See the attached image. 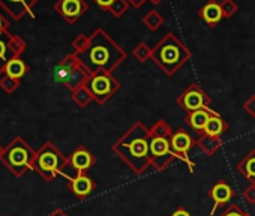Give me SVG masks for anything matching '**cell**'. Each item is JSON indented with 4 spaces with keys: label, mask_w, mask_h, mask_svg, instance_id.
<instances>
[{
    "label": "cell",
    "mask_w": 255,
    "mask_h": 216,
    "mask_svg": "<svg viewBox=\"0 0 255 216\" xmlns=\"http://www.w3.org/2000/svg\"><path fill=\"white\" fill-rule=\"evenodd\" d=\"M77 57L90 74H113V71L126 60L128 54L104 29H96L90 35L87 48L77 54Z\"/></svg>",
    "instance_id": "cell-1"
},
{
    "label": "cell",
    "mask_w": 255,
    "mask_h": 216,
    "mask_svg": "<svg viewBox=\"0 0 255 216\" xmlns=\"http://www.w3.org/2000/svg\"><path fill=\"white\" fill-rule=\"evenodd\" d=\"M150 129L135 122L114 144L113 152L137 176L150 167Z\"/></svg>",
    "instance_id": "cell-2"
},
{
    "label": "cell",
    "mask_w": 255,
    "mask_h": 216,
    "mask_svg": "<svg viewBox=\"0 0 255 216\" xmlns=\"http://www.w3.org/2000/svg\"><path fill=\"white\" fill-rule=\"evenodd\" d=\"M152 60L167 77H174L191 60V51L174 33H168L152 48Z\"/></svg>",
    "instance_id": "cell-3"
},
{
    "label": "cell",
    "mask_w": 255,
    "mask_h": 216,
    "mask_svg": "<svg viewBox=\"0 0 255 216\" xmlns=\"http://www.w3.org/2000/svg\"><path fill=\"white\" fill-rule=\"evenodd\" d=\"M35 156L36 150H33L32 146L23 137L17 135L11 140L8 146H5L0 161L15 177H21L29 170H33Z\"/></svg>",
    "instance_id": "cell-4"
},
{
    "label": "cell",
    "mask_w": 255,
    "mask_h": 216,
    "mask_svg": "<svg viewBox=\"0 0 255 216\" xmlns=\"http://www.w3.org/2000/svg\"><path fill=\"white\" fill-rule=\"evenodd\" d=\"M68 168V158L53 144L45 141L38 150L33 161V170L45 180L53 182L57 176H65Z\"/></svg>",
    "instance_id": "cell-5"
},
{
    "label": "cell",
    "mask_w": 255,
    "mask_h": 216,
    "mask_svg": "<svg viewBox=\"0 0 255 216\" xmlns=\"http://www.w3.org/2000/svg\"><path fill=\"white\" fill-rule=\"evenodd\" d=\"M90 72L80 63L75 53L65 56L56 66H54V80L60 84H63L71 93L81 86H86V83L90 78Z\"/></svg>",
    "instance_id": "cell-6"
},
{
    "label": "cell",
    "mask_w": 255,
    "mask_h": 216,
    "mask_svg": "<svg viewBox=\"0 0 255 216\" xmlns=\"http://www.w3.org/2000/svg\"><path fill=\"white\" fill-rule=\"evenodd\" d=\"M86 87L90 90L93 101L98 105H104L107 101H110L120 89L119 80L108 72H98L92 74L89 81L86 83Z\"/></svg>",
    "instance_id": "cell-7"
},
{
    "label": "cell",
    "mask_w": 255,
    "mask_h": 216,
    "mask_svg": "<svg viewBox=\"0 0 255 216\" xmlns=\"http://www.w3.org/2000/svg\"><path fill=\"white\" fill-rule=\"evenodd\" d=\"M176 102L182 110H185L186 113H191V111H197V110H201V108L209 107L210 98L198 84L192 83L177 96Z\"/></svg>",
    "instance_id": "cell-8"
},
{
    "label": "cell",
    "mask_w": 255,
    "mask_h": 216,
    "mask_svg": "<svg viewBox=\"0 0 255 216\" xmlns=\"http://www.w3.org/2000/svg\"><path fill=\"white\" fill-rule=\"evenodd\" d=\"M96 164V158L93 153L83 144H80L69 156H68V168L65 171L66 179L75 177L78 174H86Z\"/></svg>",
    "instance_id": "cell-9"
},
{
    "label": "cell",
    "mask_w": 255,
    "mask_h": 216,
    "mask_svg": "<svg viewBox=\"0 0 255 216\" xmlns=\"http://www.w3.org/2000/svg\"><path fill=\"white\" fill-rule=\"evenodd\" d=\"M170 146H171V150L176 153L177 159L183 161L188 165L189 173H194L195 164L189 158V152L197 146V141H194L191 134L188 131H185V129H177L170 137Z\"/></svg>",
    "instance_id": "cell-10"
},
{
    "label": "cell",
    "mask_w": 255,
    "mask_h": 216,
    "mask_svg": "<svg viewBox=\"0 0 255 216\" xmlns=\"http://www.w3.org/2000/svg\"><path fill=\"white\" fill-rule=\"evenodd\" d=\"M176 159L177 156L171 150L170 138H152L150 140V165L155 170L162 171Z\"/></svg>",
    "instance_id": "cell-11"
},
{
    "label": "cell",
    "mask_w": 255,
    "mask_h": 216,
    "mask_svg": "<svg viewBox=\"0 0 255 216\" xmlns=\"http://www.w3.org/2000/svg\"><path fill=\"white\" fill-rule=\"evenodd\" d=\"M54 9L65 21L74 24L87 12L89 5L86 0H57Z\"/></svg>",
    "instance_id": "cell-12"
},
{
    "label": "cell",
    "mask_w": 255,
    "mask_h": 216,
    "mask_svg": "<svg viewBox=\"0 0 255 216\" xmlns=\"http://www.w3.org/2000/svg\"><path fill=\"white\" fill-rule=\"evenodd\" d=\"M38 2L39 0H0V6L5 12H8L12 20L18 21L27 14H30L33 18L32 9Z\"/></svg>",
    "instance_id": "cell-13"
},
{
    "label": "cell",
    "mask_w": 255,
    "mask_h": 216,
    "mask_svg": "<svg viewBox=\"0 0 255 216\" xmlns=\"http://www.w3.org/2000/svg\"><path fill=\"white\" fill-rule=\"evenodd\" d=\"M68 188L78 200H86L95 191L96 183L87 174H78L75 177L68 179Z\"/></svg>",
    "instance_id": "cell-14"
},
{
    "label": "cell",
    "mask_w": 255,
    "mask_h": 216,
    "mask_svg": "<svg viewBox=\"0 0 255 216\" xmlns=\"http://www.w3.org/2000/svg\"><path fill=\"white\" fill-rule=\"evenodd\" d=\"M209 197L212 198L213 201V207L210 210V215H215L216 209L224 206V204H228L233 198H234V189L224 180L218 182L216 185H213L209 191Z\"/></svg>",
    "instance_id": "cell-15"
},
{
    "label": "cell",
    "mask_w": 255,
    "mask_h": 216,
    "mask_svg": "<svg viewBox=\"0 0 255 216\" xmlns=\"http://www.w3.org/2000/svg\"><path fill=\"white\" fill-rule=\"evenodd\" d=\"M212 114H218V113L213 111L210 107H206V108H201V110L188 113L186 117H185V122L192 131H195L198 134H204L206 125H207Z\"/></svg>",
    "instance_id": "cell-16"
},
{
    "label": "cell",
    "mask_w": 255,
    "mask_h": 216,
    "mask_svg": "<svg viewBox=\"0 0 255 216\" xmlns=\"http://www.w3.org/2000/svg\"><path fill=\"white\" fill-rule=\"evenodd\" d=\"M198 15H200V18H201L209 27L218 26L219 21L224 18L222 9H221V3L218 2V0H209V2L200 9Z\"/></svg>",
    "instance_id": "cell-17"
},
{
    "label": "cell",
    "mask_w": 255,
    "mask_h": 216,
    "mask_svg": "<svg viewBox=\"0 0 255 216\" xmlns=\"http://www.w3.org/2000/svg\"><path fill=\"white\" fill-rule=\"evenodd\" d=\"M27 72H29V65L21 57H15V56L5 65V68L2 71V74L11 77L14 80H18V81H21Z\"/></svg>",
    "instance_id": "cell-18"
},
{
    "label": "cell",
    "mask_w": 255,
    "mask_h": 216,
    "mask_svg": "<svg viewBox=\"0 0 255 216\" xmlns=\"http://www.w3.org/2000/svg\"><path fill=\"white\" fill-rule=\"evenodd\" d=\"M237 171L249 182V185H255V149L237 164Z\"/></svg>",
    "instance_id": "cell-19"
},
{
    "label": "cell",
    "mask_w": 255,
    "mask_h": 216,
    "mask_svg": "<svg viewBox=\"0 0 255 216\" xmlns=\"http://www.w3.org/2000/svg\"><path fill=\"white\" fill-rule=\"evenodd\" d=\"M197 147L203 153H206L207 156H213L222 147V140H221V137H213V135L201 134L200 138L197 140Z\"/></svg>",
    "instance_id": "cell-20"
},
{
    "label": "cell",
    "mask_w": 255,
    "mask_h": 216,
    "mask_svg": "<svg viewBox=\"0 0 255 216\" xmlns=\"http://www.w3.org/2000/svg\"><path fill=\"white\" fill-rule=\"evenodd\" d=\"M228 128H230V125L219 114H212L206 125L204 134L213 135V137H221L222 134H225L228 131Z\"/></svg>",
    "instance_id": "cell-21"
},
{
    "label": "cell",
    "mask_w": 255,
    "mask_h": 216,
    "mask_svg": "<svg viewBox=\"0 0 255 216\" xmlns=\"http://www.w3.org/2000/svg\"><path fill=\"white\" fill-rule=\"evenodd\" d=\"M9 38H11L9 33H6V35H0V74H2L5 65L14 57L12 53H11V50H9V45H8Z\"/></svg>",
    "instance_id": "cell-22"
},
{
    "label": "cell",
    "mask_w": 255,
    "mask_h": 216,
    "mask_svg": "<svg viewBox=\"0 0 255 216\" xmlns=\"http://www.w3.org/2000/svg\"><path fill=\"white\" fill-rule=\"evenodd\" d=\"M71 98H72V101L77 104V107H80V108H86V107L93 101V96H92L90 90H89L86 86H81L80 89L74 90V92L71 93Z\"/></svg>",
    "instance_id": "cell-23"
},
{
    "label": "cell",
    "mask_w": 255,
    "mask_h": 216,
    "mask_svg": "<svg viewBox=\"0 0 255 216\" xmlns=\"http://www.w3.org/2000/svg\"><path fill=\"white\" fill-rule=\"evenodd\" d=\"M150 129V137L152 138H170L173 135V131H171V126L165 122V120H158L153 123Z\"/></svg>",
    "instance_id": "cell-24"
},
{
    "label": "cell",
    "mask_w": 255,
    "mask_h": 216,
    "mask_svg": "<svg viewBox=\"0 0 255 216\" xmlns=\"http://www.w3.org/2000/svg\"><path fill=\"white\" fill-rule=\"evenodd\" d=\"M143 24H144L150 32H156V30L164 24V17H162L158 11L152 9V11H149V12L144 15Z\"/></svg>",
    "instance_id": "cell-25"
},
{
    "label": "cell",
    "mask_w": 255,
    "mask_h": 216,
    "mask_svg": "<svg viewBox=\"0 0 255 216\" xmlns=\"http://www.w3.org/2000/svg\"><path fill=\"white\" fill-rule=\"evenodd\" d=\"M8 45H9V50H11L12 56H15V57H21V54H23V53L26 51V48H27L26 41H24L23 38H20L18 35H11Z\"/></svg>",
    "instance_id": "cell-26"
},
{
    "label": "cell",
    "mask_w": 255,
    "mask_h": 216,
    "mask_svg": "<svg viewBox=\"0 0 255 216\" xmlns=\"http://www.w3.org/2000/svg\"><path fill=\"white\" fill-rule=\"evenodd\" d=\"M132 56L137 62L140 63H144L146 60H152V48L146 44V42H140L134 51H132Z\"/></svg>",
    "instance_id": "cell-27"
},
{
    "label": "cell",
    "mask_w": 255,
    "mask_h": 216,
    "mask_svg": "<svg viewBox=\"0 0 255 216\" xmlns=\"http://www.w3.org/2000/svg\"><path fill=\"white\" fill-rule=\"evenodd\" d=\"M129 3H128V0H114L113 2V5L108 8V12L113 15V17H116V18H120V17H123L125 15V12L129 9Z\"/></svg>",
    "instance_id": "cell-28"
},
{
    "label": "cell",
    "mask_w": 255,
    "mask_h": 216,
    "mask_svg": "<svg viewBox=\"0 0 255 216\" xmlns=\"http://www.w3.org/2000/svg\"><path fill=\"white\" fill-rule=\"evenodd\" d=\"M20 83H21V81L14 80V78L8 77V75H5V74H0V87H2L8 95L14 93V92L18 89Z\"/></svg>",
    "instance_id": "cell-29"
},
{
    "label": "cell",
    "mask_w": 255,
    "mask_h": 216,
    "mask_svg": "<svg viewBox=\"0 0 255 216\" xmlns=\"http://www.w3.org/2000/svg\"><path fill=\"white\" fill-rule=\"evenodd\" d=\"M221 9H222L224 18H231L239 11V5L234 2V0H222V2H221Z\"/></svg>",
    "instance_id": "cell-30"
},
{
    "label": "cell",
    "mask_w": 255,
    "mask_h": 216,
    "mask_svg": "<svg viewBox=\"0 0 255 216\" xmlns=\"http://www.w3.org/2000/svg\"><path fill=\"white\" fill-rule=\"evenodd\" d=\"M89 41H90V36H86V35H78V36H75V39L72 41V48H74V53L75 54H80V53H83L86 48H87V45H89Z\"/></svg>",
    "instance_id": "cell-31"
},
{
    "label": "cell",
    "mask_w": 255,
    "mask_h": 216,
    "mask_svg": "<svg viewBox=\"0 0 255 216\" xmlns=\"http://www.w3.org/2000/svg\"><path fill=\"white\" fill-rule=\"evenodd\" d=\"M219 216H251V215L242 210L237 204H230V207H227Z\"/></svg>",
    "instance_id": "cell-32"
},
{
    "label": "cell",
    "mask_w": 255,
    "mask_h": 216,
    "mask_svg": "<svg viewBox=\"0 0 255 216\" xmlns=\"http://www.w3.org/2000/svg\"><path fill=\"white\" fill-rule=\"evenodd\" d=\"M243 108H245V111H246L252 119H255V95H251V96L245 101Z\"/></svg>",
    "instance_id": "cell-33"
},
{
    "label": "cell",
    "mask_w": 255,
    "mask_h": 216,
    "mask_svg": "<svg viewBox=\"0 0 255 216\" xmlns=\"http://www.w3.org/2000/svg\"><path fill=\"white\" fill-rule=\"evenodd\" d=\"M243 198L246 200V203L255 204V185H249V186L243 191Z\"/></svg>",
    "instance_id": "cell-34"
},
{
    "label": "cell",
    "mask_w": 255,
    "mask_h": 216,
    "mask_svg": "<svg viewBox=\"0 0 255 216\" xmlns=\"http://www.w3.org/2000/svg\"><path fill=\"white\" fill-rule=\"evenodd\" d=\"M8 30H9V21L2 12H0V35H6Z\"/></svg>",
    "instance_id": "cell-35"
},
{
    "label": "cell",
    "mask_w": 255,
    "mask_h": 216,
    "mask_svg": "<svg viewBox=\"0 0 255 216\" xmlns=\"http://www.w3.org/2000/svg\"><path fill=\"white\" fill-rule=\"evenodd\" d=\"M93 2H95L99 8H102V9H107V11H108V8L113 5L114 0H93Z\"/></svg>",
    "instance_id": "cell-36"
},
{
    "label": "cell",
    "mask_w": 255,
    "mask_h": 216,
    "mask_svg": "<svg viewBox=\"0 0 255 216\" xmlns=\"http://www.w3.org/2000/svg\"><path fill=\"white\" fill-rule=\"evenodd\" d=\"M170 216H192L186 209H183V207H179V209H176Z\"/></svg>",
    "instance_id": "cell-37"
},
{
    "label": "cell",
    "mask_w": 255,
    "mask_h": 216,
    "mask_svg": "<svg viewBox=\"0 0 255 216\" xmlns=\"http://www.w3.org/2000/svg\"><path fill=\"white\" fill-rule=\"evenodd\" d=\"M146 2H147V0H128V3H129L131 6H134V8H137V9L141 8Z\"/></svg>",
    "instance_id": "cell-38"
},
{
    "label": "cell",
    "mask_w": 255,
    "mask_h": 216,
    "mask_svg": "<svg viewBox=\"0 0 255 216\" xmlns=\"http://www.w3.org/2000/svg\"><path fill=\"white\" fill-rule=\"evenodd\" d=\"M48 216H68L63 210H60V209H57V210H54L51 215H48Z\"/></svg>",
    "instance_id": "cell-39"
},
{
    "label": "cell",
    "mask_w": 255,
    "mask_h": 216,
    "mask_svg": "<svg viewBox=\"0 0 255 216\" xmlns=\"http://www.w3.org/2000/svg\"><path fill=\"white\" fill-rule=\"evenodd\" d=\"M150 2H152L153 5H159V3L162 2V0H150Z\"/></svg>",
    "instance_id": "cell-40"
},
{
    "label": "cell",
    "mask_w": 255,
    "mask_h": 216,
    "mask_svg": "<svg viewBox=\"0 0 255 216\" xmlns=\"http://www.w3.org/2000/svg\"><path fill=\"white\" fill-rule=\"evenodd\" d=\"M3 149H5V147H3L2 144H0V158H2V155H3Z\"/></svg>",
    "instance_id": "cell-41"
},
{
    "label": "cell",
    "mask_w": 255,
    "mask_h": 216,
    "mask_svg": "<svg viewBox=\"0 0 255 216\" xmlns=\"http://www.w3.org/2000/svg\"><path fill=\"white\" fill-rule=\"evenodd\" d=\"M0 216H2V215H0Z\"/></svg>",
    "instance_id": "cell-42"
}]
</instances>
